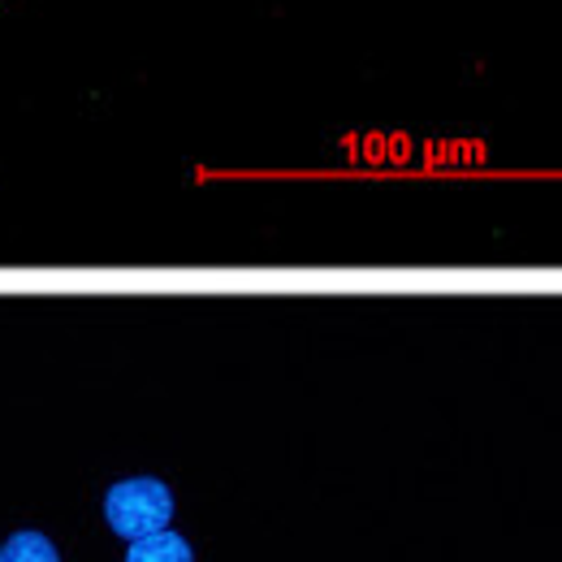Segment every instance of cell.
I'll use <instances>...</instances> for the list:
<instances>
[{
    "label": "cell",
    "mask_w": 562,
    "mask_h": 562,
    "mask_svg": "<svg viewBox=\"0 0 562 562\" xmlns=\"http://www.w3.org/2000/svg\"><path fill=\"white\" fill-rule=\"evenodd\" d=\"M104 519L122 541L165 532L173 519V493L156 476H131L104 493Z\"/></svg>",
    "instance_id": "1"
},
{
    "label": "cell",
    "mask_w": 562,
    "mask_h": 562,
    "mask_svg": "<svg viewBox=\"0 0 562 562\" xmlns=\"http://www.w3.org/2000/svg\"><path fill=\"white\" fill-rule=\"evenodd\" d=\"M126 562H195V550H191L187 537H178V532L165 528V532H151V537L131 541Z\"/></svg>",
    "instance_id": "2"
},
{
    "label": "cell",
    "mask_w": 562,
    "mask_h": 562,
    "mask_svg": "<svg viewBox=\"0 0 562 562\" xmlns=\"http://www.w3.org/2000/svg\"><path fill=\"white\" fill-rule=\"evenodd\" d=\"M0 562H61V554L44 532H13L0 546Z\"/></svg>",
    "instance_id": "3"
},
{
    "label": "cell",
    "mask_w": 562,
    "mask_h": 562,
    "mask_svg": "<svg viewBox=\"0 0 562 562\" xmlns=\"http://www.w3.org/2000/svg\"><path fill=\"white\" fill-rule=\"evenodd\" d=\"M0 4H9V0H0Z\"/></svg>",
    "instance_id": "4"
}]
</instances>
